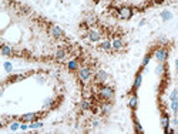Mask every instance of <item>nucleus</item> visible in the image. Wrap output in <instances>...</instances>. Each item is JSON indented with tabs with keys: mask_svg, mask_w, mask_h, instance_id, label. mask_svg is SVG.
Instances as JSON below:
<instances>
[{
	"mask_svg": "<svg viewBox=\"0 0 178 134\" xmlns=\"http://www.w3.org/2000/svg\"><path fill=\"white\" fill-rule=\"evenodd\" d=\"M88 39H90L91 41H98V40L101 39V34H100L97 30H90V32H88Z\"/></svg>",
	"mask_w": 178,
	"mask_h": 134,
	"instance_id": "obj_9",
	"label": "nucleus"
},
{
	"mask_svg": "<svg viewBox=\"0 0 178 134\" xmlns=\"http://www.w3.org/2000/svg\"><path fill=\"white\" fill-rule=\"evenodd\" d=\"M128 106H130L131 110H135V109H137V106H138V98H137V96H135V94L130 97V100H128Z\"/></svg>",
	"mask_w": 178,
	"mask_h": 134,
	"instance_id": "obj_11",
	"label": "nucleus"
},
{
	"mask_svg": "<svg viewBox=\"0 0 178 134\" xmlns=\"http://www.w3.org/2000/svg\"><path fill=\"white\" fill-rule=\"evenodd\" d=\"M161 126H163V128L165 131L168 130V126H170V117H168V114H163V117H161Z\"/></svg>",
	"mask_w": 178,
	"mask_h": 134,
	"instance_id": "obj_12",
	"label": "nucleus"
},
{
	"mask_svg": "<svg viewBox=\"0 0 178 134\" xmlns=\"http://www.w3.org/2000/svg\"><path fill=\"white\" fill-rule=\"evenodd\" d=\"M175 69L178 70V60H177V62H175Z\"/></svg>",
	"mask_w": 178,
	"mask_h": 134,
	"instance_id": "obj_27",
	"label": "nucleus"
},
{
	"mask_svg": "<svg viewBox=\"0 0 178 134\" xmlns=\"http://www.w3.org/2000/svg\"><path fill=\"white\" fill-rule=\"evenodd\" d=\"M11 53H13V51H11V49L9 47V46H6V44L2 46V54L3 56H11Z\"/></svg>",
	"mask_w": 178,
	"mask_h": 134,
	"instance_id": "obj_16",
	"label": "nucleus"
},
{
	"mask_svg": "<svg viewBox=\"0 0 178 134\" xmlns=\"http://www.w3.org/2000/svg\"><path fill=\"white\" fill-rule=\"evenodd\" d=\"M133 9L131 7H121L120 10H118V17L123 19V20H128V19H131V16H133Z\"/></svg>",
	"mask_w": 178,
	"mask_h": 134,
	"instance_id": "obj_5",
	"label": "nucleus"
},
{
	"mask_svg": "<svg viewBox=\"0 0 178 134\" xmlns=\"http://www.w3.org/2000/svg\"><path fill=\"white\" fill-rule=\"evenodd\" d=\"M41 126H43V123H41V121H37V123H34V121H33L29 127H30V128H40Z\"/></svg>",
	"mask_w": 178,
	"mask_h": 134,
	"instance_id": "obj_19",
	"label": "nucleus"
},
{
	"mask_svg": "<svg viewBox=\"0 0 178 134\" xmlns=\"http://www.w3.org/2000/svg\"><path fill=\"white\" fill-rule=\"evenodd\" d=\"M66 56H67V53H66V50H63V49H58V50L56 51V58H57V60H64Z\"/></svg>",
	"mask_w": 178,
	"mask_h": 134,
	"instance_id": "obj_13",
	"label": "nucleus"
},
{
	"mask_svg": "<svg viewBox=\"0 0 178 134\" xmlns=\"http://www.w3.org/2000/svg\"><path fill=\"white\" fill-rule=\"evenodd\" d=\"M81 109H83V110L91 109V103L88 101V100H83V101H81Z\"/></svg>",
	"mask_w": 178,
	"mask_h": 134,
	"instance_id": "obj_17",
	"label": "nucleus"
},
{
	"mask_svg": "<svg viewBox=\"0 0 178 134\" xmlns=\"http://www.w3.org/2000/svg\"><path fill=\"white\" fill-rule=\"evenodd\" d=\"M20 128H22V130H27V126L23 123V124H20Z\"/></svg>",
	"mask_w": 178,
	"mask_h": 134,
	"instance_id": "obj_26",
	"label": "nucleus"
},
{
	"mask_svg": "<svg viewBox=\"0 0 178 134\" xmlns=\"http://www.w3.org/2000/svg\"><path fill=\"white\" fill-rule=\"evenodd\" d=\"M4 67H6L7 71H10V70H11V64H10V63H4Z\"/></svg>",
	"mask_w": 178,
	"mask_h": 134,
	"instance_id": "obj_25",
	"label": "nucleus"
},
{
	"mask_svg": "<svg viewBox=\"0 0 178 134\" xmlns=\"http://www.w3.org/2000/svg\"><path fill=\"white\" fill-rule=\"evenodd\" d=\"M141 80H142V76H141V73H140V74H137V77H135L134 86H133V88H134V90H137L138 87L141 86Z\"/></svg>",
	"mask_w": 178,
	"mask_h": 134,
	"instance_id": "obj_15",
	"label": "nucleus"
},
{
	"mask_svg": "<svg viewBox=\"0 0 178 134\" xmlns=\"http://www.w3.org/2000/svg\"><path fill=\"white\" fill-rule=\"evenodd\" d=\"M91 74H93V73H91V69L87 67V66L78 69V79H80L81 81H88V80L91 79Z\"/></svg>",
	"mask_w": 178,
	"mask_h": 134,
	"instance_id": "obj_2",
	"label": "nucleus"
},
{
	"mask_svg": "<svg viewBox=\"0 0 178 134\" xmlns=\"http://www.w3.org/2000/svg\"><path fill=\"white\" fill-rule=\"evenodd\" d=\"M94 79H95L97 83H105L107 79H108V74H107V71H104V70H98V71L95 73Z\"/></svg>",
	"mask_w": 178,
	"mask_h": 134,
	"instance_id": "obj_6",
	"label": "nucleus"
},
{
	"mask_svg": "<svg viewBox=\"0 0 178 134\" xmlns=\"http://www.w3.org/2000/svg\"><path fill=\"white\" fill-rule=\"evenodd\" d=\"M171 109H172V111L177 113L178 110V100H171Z\"/></svg>",
	"mask_w": 178,
	"mask_h": 134,
	"instance_id": "obj_18",
	"label": "nucleus"
},
{
	"mask_svg": "<svg viewBox=\"0 0 178 134\" xmlns=\"http://www.w3.org/2000/svg\"><path fill=\"white\" fill-rule=\"evenodd\" d=\"M111 44H113V49H114V50H117V51L123 50L124 46H125V44H124V41L120 39V37H116V39L111 41Z\"/></svg>",
	"mask_w": 178,
	"mask_h": 134,
	"instance_id": "obj_7",
	"label": "nucleus"
},
{
	"mask_svg": "<svg viewBox=\"0 0 178 134\" xmlns=\"http://www.w3.org/2000/svg\"><path fill=\"white\" fill-rule=\"evenodd\" d=\"M170 17H171V13H168V11H164V13H163V19H164V20H168Z\"/></svg>",
	"mask_w": 178,
	"mask_h": 134,
	"instance_id": "obj_24",
	"label": "nucleus"
},
{
	"mask_svg": "<svg viewBox=\"0 0 178 134\" xmlns=\"http://www.w3.org/2000/svg\"><path fill=\"white\" fill-rule=\"evenodd\" d=\"M98 96H100L103 100L108 101V100H111V98L114 97V90L111 88V87L103 86V87H100V90H98Z\"/></svg>",
	"mask_w": 178,
	"mask_h": 134,
	"instance_id": "obj_1",
	"label": "nucleus"
},
{
	"mask_svg": "<svg viewBox=\"0 0 178 134\" xmlns=\"http://www.w3.org/2000/svg\"><path fill=\"white\" fill-rule=\"evenodd\" d=\"M150 58H151V56L150 54H147L145 57H144V60H142V67H145L147 64H148V62H150Z\"/></svg>",
	"mask_w": 178,
	"mask_h": 134,
	"instance_id": "obj_20",
	"label": "nucleus"
},
{
	"mask_svg": "<svg viewBox=\"0 0 178 134\" xmlns=\"http://www.w3.org/2000/svg\"><path fill=\"white\" fill-rule=\"evenodd\" d=\"M36 117H37V114L36 113H27V114H24V116H22V121L23 123H30V121H34L36 120Z\"/></svg>",
	"mask_w": 178,
	"mask_h": 134,
	"instance_id": "obj_8",
	"label": "nucleus"
},
{
	"mask_svg": "<svg viewBox=\"0 0 178 134\" xmlns=\"http://www.w3.org/2000/svg\"><path fill=\"white\" fill-rule=\"evenodd\" d=\"M171 100H178V91L177 90H174L171 93Z\"/></svg>",
	"mask_w": 178,
	"mask_h": 134,
	"instance_id": "obj_23",
	"label": "nucleus"
},
{
	"mask_svg": "<svg viewBox=\"0 0 178 134\" xmlns=\"http://www.w3.org/2000/svg\"><path fill=\"white\" fill-rule=\"evenodd\" d=\"M10 128L14 131V130H17V128H20V124H19V123H11L10 124Z\"/></svg>",
	"mask_w": 178,
	"mask_h": 134,
	"instance_id": "obj_22",
	"label": "nucleus"
},
{
	"mask_svg": "<svg viewBox=\"0 0 178 134\" xmlns=\"http://www.w3.org/2000/svg\"><path fill=\"white\" fill-rule=\"evenodd\" d=\"M164 71V66H163V63H160V66L157 67V70H155V73L157 74H161V73Z\"/></svg>",
	"mask_w": 178,
	"mask_h": 134,
	"instance_id": "obj_21",
	"label": "nucleus"
},
{
	"mask_svg": "<svg viewBox=\"0 0 178 134\" xmlns=\"http://www.w3.org/2000/svg\"><path fill=\"white\" fill-rule=\"evenodd\" d=\"M154 57L158 60V63H164L165 60H167L168 57V51L165 50V49H158V50H155V53H154Z\"/></svg>",
	"mask_w": 178,
	"mask_h": 134,
	"instance_id": "obj_4",
	"label": "nucleus"
},
{
	"mask_svg": "<svg viewBox=\"0 0 178 134\" xmlns=\"http://www.w3.org/2000/svg\"><path fill=\"white\" fill-rule=\"evenodd\" d=\"M48 34H50L51 37H54V39H61V37H64V32H63L58 26H54V24H51L50 27H48Z\"/></svg>",
	"mask_w": 178,
	"mask_h": 134,
	"instance_id": "obj_3",
	"label": "nucleus"
},
{
	"mask_svg": "<svg viewBox=\"0 0 178 134\" xmlns=\"http://www.w3.org/2000/svg\"><path fill=\"white\" fill-rule=\"evenodd\" d=\"M100 49L104 50V51H110L111 49H113V44H111L110 40H103L101 43H100Z\"/></svg>",
	"mask_w": 178,
	"mask_h": 134,
	"instance_id": "obj_10",
	"label": "nucleus"
},
{
	"mask_svg": "<svg viewBox=\"0 0 178 134\" xmlns=\"http://www.w3.org/2000/svg\"><path fill=\"white\" fill-rule=\"evenodd\" d=\"M67 67H69L70 70H78L80 69V64H78V62L77 60H71V62H69V64H67Z\"/></svg>",
	"mask_w": 178,
	"mask_h": 134,
	"instance_id": "obj_14",
	"label": "nucleus"
}]
</instances>
